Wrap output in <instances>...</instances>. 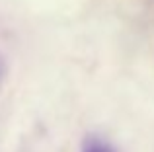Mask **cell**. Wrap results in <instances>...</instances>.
Returning <instances> with one entry per match:
<instances>
[{
	"label": "cell",
	"instance_id": "cell-1",
	"mask_svg": "<svg viewBox=\"0 0 154 152\" xmlns=\"http://www.w3.org/2000/svg\"><path fill=\"white\" fill-rule=\"evenodd\" d=\"M82 152H115L111 144H107L105 141L98 137H88L82 144Z\"/></svg>",
	"mask_w": 154,
	"mask_h": 152
}]
</instances>
